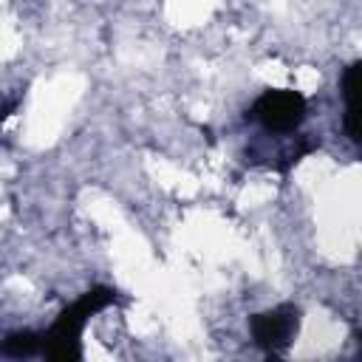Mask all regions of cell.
<instances>
[{"label": "cell", "instance_id": "7a4b0ae2", "mask_svg": "<svg viewBox=\"0 0 362 362\" xmlns=\"http://www.w3.org/2000/svg\"><path fill=\"white\" fill-rule=\"evenodd\" d=\"M249 116L269 133H291L305 119V96L297 90H286V88L263 90L255 99Z\"/></svg>", "mask_w": 362, "mask_h": 362}, {"label": "cell", "instance_id": "3957f363", "mask_svg": "<svg viewBox=\"0 0 362 362\" xmlns=\"http://www.w3.org/2000/svg\"><path fill=\"white\" fill-rule=\"evenodd\" d=\"M300 328V308L294 303H283L274 305L269 311H260L249 320V331L257 348H263L269 356H280L286 354V348L291 345L294 334Z\"/></svg>", "mask_w": 362, "mask_h": 362}, {"label": "cell", "instance_id": "277c9868", "mask_svg": "<svg viewBox=\"0 0 362 362\" xmlns=\"http://www.w3.org/2000/svg\"><path fill=\"white\" fill-rule=\"evenodd\" d=\"M359 74L362 62H351L342 74V99H345V130L351 141H359Z\"/></svg>", "mask_w": 362, "mask_h": 362}, {"label": "cell", "instance_id": "5b68a950", "mask_svg": "<svg viewBox=\"0 0 362 362\" xmlns=\"http://www.w3.org/2000/svg\"><path fill=\"white\" fill-rule=\"evenodd\" d=\"M40 348H42V337L34 331L8 334L0 342V354H6V356H34V354H40Z\"/></svg>", "mask_w": 362, "mask_h": 362}, {"label": "cell", "instance_id": "6da1fadb", "mask_svg": "<svg viewBox=\"0 0 362 362\" xmlns=\"http://www.w3.org/2000/svg\"><path fill=\"white\" fill-rule=\"evenodd\" d=\"M116 300V291L107 288V286H96L90 291H85L79 300H74L54 322L42 337V348L40 354L48 356V359H79L82 356V345H79V337H82V328L88 325V320L93 314H99L102 308H107L110 303Z\"/></svg>", "mask_w": 362, "mask_h": 362}]
</instances>
